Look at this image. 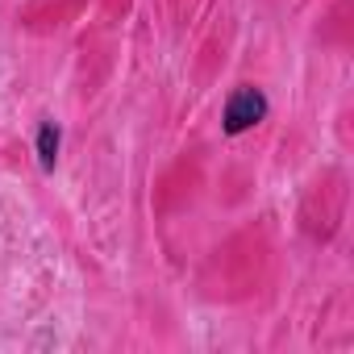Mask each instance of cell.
<instances>
[{
  "mask_svg": "<svg viewBox=\"0 0 354 354\" xmlns=\"http://www.w3.org/2000/svg\"><path fill=\"white\" fill-rule=\"evenodd\" d=\"M267 117V96L259 92V88H238L230 100H225V117H221V125H225V133H246V129H254L259 121Z\"/></svg>",
  "mask_w": 354,
  "mask_h": 354,
  "instance_id": "obj_1",
  "label": "cell"
},
{
  "mask_svg": "<svg viewBox=\"0 0 354 354\" xmlns=\"http://www.w3.org/2000/svg\"><path fill=\"white\" fill-rule=\"evenodd\" d=\"M59 142H63L59 125H55V121H42V125H38V167H42V171H55V162H59Z\"/></svg>",
  "mask_w": 354,
  "mask_h": 354,
  "instance_id": "obj_2",
  "label": "cell"
}]
</instances>
